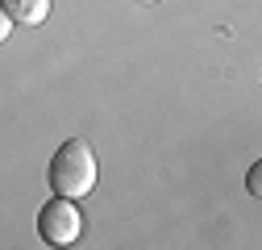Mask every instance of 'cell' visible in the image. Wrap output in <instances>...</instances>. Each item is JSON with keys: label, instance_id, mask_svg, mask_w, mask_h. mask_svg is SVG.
I'll return each mask as SVG.
<instances>
[{"label": "cell", "instance_id": "cell-4", "mask_svg": "<svg viewBox=\"0 0 262 250\" xmlns=\"http://www.w3.org/2000/svg\"><path fill=\"white\" fill-rule=\"evenodd\" d=\"M9 34H13V21H9L5 9H0V42H9Z\"/></svg>", "mask_w": 262, "mask_h": 250}, {"label": "cell", "instance_id": "cell-3", "mask_svg": "<svg viewBox=\"0 0 262 250\" xmlns=\"http://www.w3.org/2000/svg\"><path fill=\"white\" fill-rule=\"evenodd\" d=\"M0 9L17 25H42L50 17V0H0Z\"/></svg>", "mask_w": 262, "mask_h": 250}, {"label": "cell", "instance_id": "cell-5", "mask_svg": "<svg viewBox=\"0 0 262 250\" xmlns=\"http://www.w3.org/2000/svg\"><path fill=\"white\" fill-rule=\"evenodd\" d=\"M258 175H262V167H258V163H254V167H250V192H254V196H258V192H262V179H258Z\"/></svg>", "mask_w": 262, "mask_h": 250}, {"label": "cell", "instance_id": "cell-1", "mask_svg": "<svg viewBox=\"0 0 262 250\" xmlns=\"http://www.w3.org/2000/svg\"><path fill=\"white\" fill-rule=\"evenodd\" d=\"M50 187H54V196H88L92 187H96V154L88 142L71 138V142H62L54 150V159H50V171H46Z\"/></svg>", "mask_w": 262, "mask_h": 250}, {"label": "cell", "instance_id": "cell-6", "mask_svg": "<svg viewBox=\"0 0 262 250\" xmlns=\"http://www.w3.org/2000/svg\"><path fill=\"white\" fill-rule=\"evenodd\" d=\"M142 5H158V0H142Z\"/></svg>", "mask_w": 262, "mask_h": 250}, {"label": "cell", "instance_id": "cell-2", "mask_svg": "<svg viewBox=\"0 0 262 250\" xmlns=\"http://www.w3.org/2000/svg\"><path fill=\"white\" fill-rule=\"evenodd\" d=\"M79 234H83V217H79V209H75L71 196H54V200L42 204V213H38V238L46 246H75Z\"/></svg>", "mask_w": 262, "mask_h": 250}]
</instances>
